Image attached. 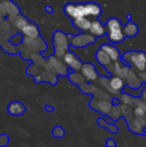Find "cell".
Returning a JSON list of instances; mask_svg holds the SVG:
<instances>
[{"label":"cell","instance_id":"6da1fadb","mask_svg":"<svg viewBox=\"0 0 146 147\" xmlns=\"http://www.w3.org/2000/svg\"><path fill=\"white\" fill-rule=\"evenodd\" d=\"M64 11L72 20L82 16L97 18L102 15V8L96 3H68L65 6Z\"/></svg>","mask_w":146,"mask_h":147},{"label":"cell","instance_id":"7a4b0ae2","mask_svg":"<svg viewBox=\"0 0 146 147\" xmlns=\"http://www.w3.org/2000/svg\"><path fill=\"white\" fill-rule=\"evenodd\" d=\"M106 29L108 40L113 43H120L126 38L121 22L117 18L108 19L106 23Z\"/></svg>","mask_w":146,"mask_h":147},{"label":"cell","instance_id":"3957f363","mask_svg":"<svg viewBox=\"0 0 146 147\" xmlns=\"http://www.w3.org/2000/svg\"><path fill=\"white\" fill-rule=\"evenodd\" d=\"M71 44L70 36L61 31H55L52 38V45L54 48V55L63 59L67 52H69Z\"/></svg>","mask_w":146,"mask_h":147},{"label":"cell","instance_id":"277c9868","mask_svg":"<svg viewBox=\"0 0 146 147\" xmlns=\"http://www.w3.org/2000/svg\"><path fill=\"white\" fill-rule=\"evenodd\" d=\"M123 59L126 64L134 66L138 71H143L146 68V54L143 52L133 51L123 55Z\"/></svg>","mask_w":146,"mask_h":147},{"label":"cell","instance_id":"5b68a950","mask_svg":"<svg viewBox=\"0 0 146 147\" xmlns=\"http://www.w3.org/2000/svg\"><path fill=\"white\" fill-rule=\"evenodd\" d=\"M96 38L94 35L88 34L86 33L76 35V36H70L71 44L72 47H87L96 41Z\"/></svg>","mask_w":146,"mask_h":147},{"label":"cell","instance_id":"8992f818","mask_svg":"<svg viewBox=\"0 0 146 147\" xmlns=\"http://www.w3.org/2000/svg\"><path fill=\"white\" fill-rule=\"evenodd\" d=\"M46 60L57 74L65 76L69 72V69L66 67V65L64 60L62 61L60 58L56 57L54 54L47 57Z\"/></svg>","mask_w":146,"mask_h":147},{"label":"cell","instance_id":"52a82bcc","mask_svg":"<svg viewBox=\"0 0 146 147\" xmlns=\"http://www.w3.org/2000/svg\"><path fill=\"white\" fill-rule=\"evenodd\" d=\"M63 60L68 67H70L71 70L75 71L81 70L83 66L82 61L77 58V55H75L71 52H67L65 55L63 57Z\"/></svg>","mask_w":146,"mask_h":147},{"label":"cell","instance_id":"ba28073f","mask_svg":"<svg viewBox=\"0 0 146 147\" xmlns=\"http://www.w3.org/2000/svg\"><path fill=\"white\" fill-rule=\"evenodd\" d=\"M27 108L22 102L13 101L7 106V112L11 116H22L25 114Z\"/></svg>","mask_w":146,"mask_h":147},{"label":"cell","instance_id":"9c48e42d","mask_svg":"<svg viewBox=\"0 0 146 147\" xmlns=\"http://www.w3.org/2000/svg\"><path fill=\"white\" fill-rule=\"evenodd\" d=\"M81 72L82 75H83L84 78L89 81H95L98 78V73L95 65L90 63L83 64V66L81 68Z\"/></svg>","mask_w":146,"mask_h":147},{"label":"cell","instance_id":"30bf717a","mask_svg":"<svg viewBox=\"0 0 146 147\" xmlns=\"http://www.w3.org/2000/svg\"><path fill=\"white\" fill-rule=\"evenodd\" d=\"M89 32L95 37H102L105 34H107V29L106 27H104L103 24L99 20L95 19L94 21H92Z\"/></svg>","mask_w":146,"mask_h":147},{"label":"cell","instance_id":"8fae6325","mask_svg":"<svg viewBox=\"0 0 146 147\" xmlns=\"http://www.w3.org/2000/svg\"><path fill=\"white\" fill-rule=\"evenodd\" d=\"M108 84H109V90L113 93H120L125 86L124 80L122 79V78L119 76L111 78L108 81Z\"/></svg>","mask_w":146,"mask_h":147},{"label":"cell","instance_id":"7c38bea8","mask_svg":"<svg viewBox=\"0 0 146 147\" xmlns=\"http://www.w3.org/2000/svg\"><path fill=\"white\" fill-rule=\"evenodd\" d=\"M91 23H92V22L87 16H82V17H78V18L73 20V25L77 29H79L83 32L89 31Z\"/></svg>","mask_w":146,"mask_h":147},{"label":"cell","instance_id":"4fadbf2b","mask_svg":"<svg viewBox=\"0 0 146 147\" xmlns=\"http://www.w3.org/2000/svg\"><path fill=\"white\" fill-rule=\"evenodd\" d=\"M101 48H102V50H104V51L109 55V57L111 58L112 61H114V62L120 61V52H119V50H118L114 46L105 43V44H103V45L101 47Z\"/></svg>","mask_w":146,"mask_h":147},{"label":"cell","instance_id":"5bb4252c","mask_svg":"<svg viewBox=\"0 0 146 147\" xmlns=\"http://www.w3.org/2000/svg\"><path fill=\"white\" fill-rule=\"evenodd\" d=\"M96 60H97V62L99 63L100 65L108 67V65H111V62H112L111 58H110L109 55H108L104 50H102V48H100V49L96 52Z\"/></svg>","mask_w":146,"mask_h":147},{"label":"cell","instance_id":"9a60e30c","mask_svg":"<svg viewBox=\"0 0 146 147\" xmlns=\"http://www.w3.org/2000/svg\"><path fill=\"white\" fill-rule=\"evenodd\" d=\"M130 72V70L128 67L123 65L120 61H116L114 65V74L116 76H119L122 78H126L128 74Z\"/></svg>","mask_w":146,"mask_h":147},{"label":"cell","instance_id":"2e32d148","mask_svg":"<svg viewBox=\"0 0 146 147\" xmlns=\"http://www.w3.org/2000/svg\"><path fill=\"white\" fill-rule=\"evenodd\" d=\"M126 80H127V85L132 89H137L141 86L140 79L136 75V73H134L133 71L129 72V74L126 78Z\"/></svg>","mask_w":146,"mask_h":147},{"label":"cell","instance_id":"e0dca14e","mask_svg":"<svg viewBox=\"0 0 146 147\" xmlns=\"http://www.w3.org/2000/svg\"><path fill=\"white\" fill-rule=\"evenodd\" d=\"M123 29L126 37H133L138 34L139 31L138 26L133 22H129L128 23H126V26H124Z\"/></svg>","mask_w":146,"mask_h":147},{"label":"cell","instance_id":"ac0fdd59","mask_svg":"<svg viewBox=\"0 0 146 147\" xmlns=\"http://www.w3.org/2000/svg\"><path fill=\"white\" fill-rule=\"evenodd\" d=\"M70 80L71 83L76 84H81L84 83V76L80 75L77 72H71V75H69Z\"/></svg>","mask_w":146,"mask_h":147},{"label":"cell","instance_id":"d6986e66","mask_svg":"<svg viewBox=\"0 0 146 147\" xmlns=\"http://www.w3.org/2000/svg\"><path fill=\"white\" fill-rule=\"evenodd\" d=\"M52 136L55 138H62L65 136V130L61 127H55L52 130Z\"/></svg>","mask_w":146,"mask_h":147},{"label":"cell","instance_id":"ffe728a7","mask_svg":"<svg viewBox=\"0 0 146 147\" xmlns=\"http://www.w3.org/2000/svg\"><path fill=\"white\" fill-rule=\"evenodd\" d=\"M9 143V137L8 134H3L0 135V147H5Z\"/></svg>","mask_w":146,"mask_h":147},{"label":"cell","instance_id":"44dd1931","mask_svg":"<svg viewBox=\"0 0 146 147\" xmlns=\"http://www.w3.org/2000/svg\"><path fill=\"white\" fill-rule=\"evenodd\" d=\"M145 110L142 107H138L136 108L135 109V115L138 116V117H141V116H144L145 115Z\"/></svg>","mask_w":146,"mask_h":147},{"label":"cell","instance_id":"7402d4cb","mask_svg":"<svg viewBox=\"0 0 146 147\" xmlns=\"http://www.w3.org/2000/svg\"><path fill=\"white\" fill-rule=\"evenodd\" d=\"M107 146H116V144L114 143V140H112V139H108V140H107Z\"/></svg>","mask_w":146,"mask_h":147},{"label":"cell","instance_id":"603a6c76","mask_svg":"<svg viewBox=\"0 0 146 147\" xmlns=\"http://www.w3.org/2000/svg\"><path fill=\"white\" fill-rule=\"evenodd\" d=\"M45 10H46L47 13H50V14H52V13L53 12L52 8L51 6H49V5H47V6H46V7H45Z\"/></svg>","mask_w":146,"mask_h":147},{"label":"cell","instance_id":"cb8c5ba5","mask_svg":"<svg viewBox=\"0 0 146 147\" xmlns=\"http://www.w3.org/2000/svg\"><path fill=\"white\" fill-rule=\"evenodd\" d=\"M45 109H46L47 112L50 113V112H52L54 109H53V107H52V106H50V105H46V106H45Z\"/></svg>","mask_w":146,"mask_h":147},{"label":"cell","instance_id":"d4e9b609","mask_svg":"<svg viewBox=\"0 0 146 147\" xmlns=\"http://www.w3.org/2000/svg\"><path fill=\"white\" fill-rule=\"evenodd\" d=\"M119 102H120V101H118V102H117V101H115V100H114V101H113V104H119Z\"/></svg>","mask_w":146,"mask_h":147}]
</instances>
